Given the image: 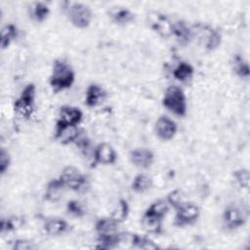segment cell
I'll return each instance as SVG.
<instances>
[{"label":"cell","mask_w":250,"mask_h":250,"mask_svg":"<svg viewBox=\"0 0 250 250\" xmlns=\"http://www.w3.org/2000/svg\"><path fill=\"white\" fill-rule=\"evenodd\" d=\"M36 87L33 83L26 84L21 92L20 97L14 103L15 112L24 119H29L35 108Z\"/></svg>","instance_id":"4"},{"label":"cell","mask_w":250,"mask_h":250,"mask_svg":"<svg viewBox=\"0 0 250 250\" xmlns=\"http://www.w3.org/2000/svg\"><path fill=\"white\" fill-rule=\"evenodd\" d=\"M247 216L245 215L243 209L234 204L228 205L222 215L223 225L229 230L237 229L243 227L246 223Z\"/></svg>","instance_id":"8"},{"label":"cell","mask_w":250,"mask_h":250,"mask_svg":"<svg viewBox=\"0 0 250 250\" xmlns=\"http://www.w3.org/2000/svg\"><path fill=\"white\" fill-rule=\"evenodd\" d=\"M193 74H194L193 66L187 62H179L178 65L173 70L174 78L181 82H187L188 80L191 79Z\"/></svg>","instance_id":"24"},{"label":"cell","mask_w":250,"mask_h":250,"mask_svg":"<svg viewBox=\"0 0 250 250\" xmlns=\"http://www.w3.org/2000/svg\"><path fill=\"white\" fill-rule=\"evenodd\" d=\"M18 37V28L13 23H8L2 27L1 30V48L2 50L7 49L11 43Z\"/></svg>","instance_id":"27"},{"label":"cell","mask_w":250,"mask_h":250,"mask_svg":"<svg viewBox=\"0 0 250 250\" xmlns=\"http://www.w3.org/2000/svg\"><path fill=\"white\" fill-rule=\"evenodd\" d=\"M11 164V156L8 152V150L5 149V147H2L0 150V174L4 175Z\"/></svg>","instance_id":"34"},{"label":"cell","mask_w":250,"mask_h":250,"mask_svg":"<svg viewBox=\"0 0 250 250\" xmlns=\"http://www.w3.org/2000/svg\"><path fill=\"white\" fill-rule=\"evenodd\" d=\"M233 178L236 182V184L243 189H248L249 188V171L245 168H240L235 171H233Z\"/></svg>","instance_id":"30"},{"label":"cell","mask_w":250,"mask_h":250,"mask_svg":"<svg viewBox=\"0 0 250 250\" xmlns=\"http://www.w3.org/2000/svg\"><path fill=\"white\" fill-rule=\"evenodd\" d=\"M50 15V8L44 2H34L30 8V17L36 22L45 21Z\"/></svg>","instance_id":"25"},{"label":"cell","mask_w":250,"mask_h":250,"mask_svg":"<svg viewBox=\"0 0 250 250\" xmlns=\"http://www.w3.org/2000/svg\"><path fill=\"white\" fill-rule=\"evenodd\" d=\"M82 130L78 126H68L56 124L55 139L62 145L75 144L81 136Z\"/></svg>","instance_id":"13"},{"label":"cell","mask_w":250,"mask_h":250,"mask_svg":"<svg viewBox=\"0 0 250 250\" xmlns=\"http://www.w3.org/2000/svg\"><path fill=\"white\" fill-rule=\"evenodd\" d=\"M69 229L68 223L59 217L48 218L43 224V229L49 235H61Z\"/></svg>","instance_id":"18"},{"label":"cell","mask_w":250,"mask_h":250,"mask_svg":"<svg viewBox=\"0 0 250 250\" xmlns=\"http://www.w3.org/2000/svg\"><path fill=\"white\" fill-rule=\"evenodd\" d=\"M172 35L177 39L179 44L184 46L188 45L194 37L192 27L188 25L187 22L182 20L173 22Z\"/></svg>","instance_id":"16"},{"label":"cell","mask_w":250,"mask_h":250,"mask_svg":"<svg viewBox=\"0 0 250 250\" xmlns=\"http://www.w3.org/2000/svg\"><path fill=\"white\" fill-rule=\"evenodd\" d=\"M129 158L134 166L141 169H147L154 162V153L149 148L137 147L130 151Z\"/></svg>","instance_id":"14"},{"label":"cell","mask_w":250,"mask_h":250,"mask_svg":"<svg viewBox=\"0 0 250 250\" xmlns=\"http://www.w3.org/2000/svg\"><path fill=\"white\" fill-rule=\"evenodd\" d=\"M64 189H66V188L63 186V184L60 178L52 179L46 185L44 198L48 201L56 202L62 197Z\"/></svg>","instance_id":"19"},{"label":"cell","mask_w":250,"mask_h":250,"mask_svg":"<svg viewBox=\"0 0 250 250\" xmlns=\"http://www.w3.org/2000/svg\"><path fill=\"white\" fill-rule=\"evenodd\" d=\"M21 226V219H19L16 216L3 218L0 223V231L1 233L13 231L18 228H20Z\"/></svg>","instance_id":"29"},{"label":"cell","mask_w":250,"mask_h":250,"mask_svg":"<svg viewBox=\"0 0 250 250\" xmlns=\"http://www.w3.org/2000/svg\"><path fill=\"white\" fill-rule=\"evenodd\" d=\"M83 118V112L77 106L73 105H62L59 110V117L56 124L68 125V126H78Z\"/></svg>","instance_id":"11"},{"label":"cell","mask_w":250,"mask_h":250,"mask_svg":"<svg viewBox=\"0 0 250 250\" xmlns=\"http://www.w3.org/2000/svg\"><path fill=\"white\" fill-rule=\"evenodd\" d=\"M148 22L150 28L162 37H169L172 35L173 22L169 18L159 12H151L148 15Z\"/></svg>","instance_id":"9"},{"label":"cell","mask_w":250,"mask_h":250,"mask_svg":"<svg viewBox=\"0 0 250 250\" xmlns=\"http://www.w3.org/2000/svg\"><path fill=\"white\" fill-rule=\"evenodd\" d=\"M128 214H129V204L127 200L120 199L118 202L117 208L114 210L111 217H113L119 223H122L123 221L126 220V218L128 217Z\"/></svg>","instance_id":"31"},{"label":"cell","mask_w":250,"mask_h":250,"mask_svg":"<svg viewBox=\"0 0 250 250\" xmlns=\"http://www.w3.org/2000/svg\"><path fill=\"white\" fill-rule=\"evenodd\" d=\"M94 162L100 165H112L117 160V153L114 147L107 143H101L96 146L93 151Z\"/></svg>","instance_id":"12"},{"label":"cell","mask_w":250,"mask_h":250,"mask_svg":"<svg viewBox=\"0 0 250 250\" xmlns=\"http://www.w3.org/2000/svg\"><path fill=\"white\" fill-rule=\"evenodd\" d=\"M36 245L34 242L26 240V239H17L14 241L13 249L15 250H31L35 249Z\"/></svg>","instance_id":"35"},{"label":"cell","mask_w":250,"mask_h":250,"mask_svg":"<svg viewBox=\"0 0 250 250\" xmlns=\"http://www.w3.org/2000/svg\"><path fill=\"white\" fill-rule=\"evenodd\" d=\"M66 189L73 191H81L88 186L87 177L76 167L65 166L59 176Z\"/></svg>","instance_id":"5"},{"label":"cell","mask_w":250,"mask_h":250,"mask_svg":"<svg viewBox=\"0 0 250 250\" xmlns=\"http://www.w3.org/2000/svg\"><path fill=\"white\" fill-rule=\"evenodd\" d=\"M174 225L177 227H185L195 223L200 215L199 207L192 202H184L176 209Z\"/></svg>","instance_id":"7"},{"label":"cell","mask_w":250,"mask_h":250,"mask_svg":"<svg viewBox=\"0 0 250 250\" xmlns=\"http://www.w3.org/2000/svg\"><path fill=\"white\" fill-rule=\"evenodd\" d=\"M105 98V90L98 83H91L85 92V104L88 107H96L103 104Z\"/></svg>","instance_id":"15"},{"label":"cell","mask_w":250,"mask_h":250,"mask_svg":"<svg viewBox=\"0 0 250 250\" xmlns=\"http://www.w3.org/2000/svg\"><path fill=\"white\" fill-rule=\"evenodd\" d=\"M109 17L117 24H127L134 21L135 15L126 7H113L109 11Z\"/></svg>","instance_id":"20"},{"label":"cell","mask_w":250,"mask_h":250,"mask_svg":"<svg viewBox=\"0 0 250 250\" xmlns=\"http://www.w3.org/2000/svg\"><path fill=\"white\" fill-rule=\"evenodd\" d=\"M162 221H163V219L144 213L141 223H142L143 229L147 233L158 234V233L162 232Z\"/></svg>","instance_id":"22"},{"label":"cell","mask_w":250,"mask_h":250,"mask_svg":"<svg viewBox=\"0 0 250 250\" xmlns=\"http://www.w3.org/2000/svg\"><path fill=\"white\" fill-rule=\"evenodd\" d=\"M193 35H197L203 46L208 51L216 50L222 43V34L216 28L207 23H196L193 27Z\"/></svg>","instance_id":"6"},{"label":"cell","mask_w":250,"mask_h":250,"mask_svg":"<svg viewBox=\"0 0 250 250\" xmlns=\"http://www.w3.org/2000/svg\"><path fill=\"white\" fill-rule=\"evenodd\" d=\"M66 211L68 214H70L74 217H78V218H81L86 214L85 208L82 205V203L79 202L78 200H74V199L69 200L66 203Z\"/></svg>","instance_id":"32"},{"label":"cell","mask_w":250,"mask_h":250,"mask_svg":"<svg viewBox=\"0 0 250 250\" xmlns=\"http://www.w3.org/2000/svg\"><path fill=\"white\" fill-rule=\"evenodd\" d=\"M162 104L177 116H185L187 113V97L182 88L176 85L169 86L162 99Z\"/></svg>","instance_id":"3"},{"label":"cell","mask_w":250,"mask_h":250,"mask_svg":"<svg viewBox=\"0 0 250 250\" xmlns=\"http://www.w3.org/2000/svg\"><path fill=\"white\" fill-rule=\"evenodd\" d=\"M166 200L168 204L172 206L174 209H176L178 206H180L182 203L185 202L184 194L180 189H174L170 191L166 197Z\"/></svg>","instance_id":"33"},{"label":"cell","mask_w":250,"mask_h":250,"mask_svg":"<svg viewBox=\"0 0 250 250\" xmlns=\"http://www.w3.org/2000/svg\"><path fill=\"white\" fill-rule=\"evenodd\" d=\"M62 11L70 23L79 29L87 28L93 20L91 8L81 2L64 1L62 4Z\"/></svg>","instance_id":"2"},{"label":"cell","mask_w":250,"mask_h":250,"mask_svg":"<svg viewBox=\"0 0 250 250\" xmlns=\"http://www.w3.org/2000/svg\"><path fill=\"white\" fill-rule=\"evenodd\" d=\"M155 134L162 141L172 140L178 131L177 123L167 115H160L155 122Z\"/></svg>","instance_id":"10"},{"label":"cell","mask_w":250,"mask_h":250,"mask_svg":"<svg viewBox=\"0 0 250 250\" xmlns=\"http://www.w3.org/2000/svg\"><path fill=\"white\" fill-rule=\"evenodd\" d=\"M128 240H129V242H131L132 246L135 248L146 249V250L158 248V246L150 238H148L147 236H145V235L132 233V234H129Z\"/></svg>","instance_id":"28"},{"label":"cell","mask_w":250,"mask_h":250,"mask_svg":"<svg viewBox=\"0 0 250 250\" xmlns=\"http://www.w3.org/2000/svg\"><path fill=\"white\" fill-rule=\"evenodd\" d=\"M75 80L73 67L64 60H56L53 63L49 84L54 93L69 89Z\"/></svg>","instance_id":"1"},{"label":"cell","mask_w":250,"mask_h":250,"mask_svg":"<svg viewBox=\"0 0 250 250\" xmlns=\"http://www.w3.org/2000/svg\"><path fill=\"white\" fill-rule=\"evenodd\" d=\"M232 70L235 75L241 79H247L250 75V67L248 62L240 55L234 54L231 60Z\"/></svg>","instance_id":"21"},{"label":"cell","mask_w":250,"mask_h":250,"mask_svg":"<svg viewBox=\"0 0 250 250\" xmlns=\"http://www.w3.org/2000/svg\"><path fill=\"white\" fill-rule=\"evenodd\" d=\"M152 184L153 183L150 176L145 173H140L134 177L131 184V188L136 193H144L151 188Z\"/></svg>","instance_id":"23"},{"label":"cell","mask_w":250,"mask_h":250,"mask_svg":"<svg viewBox=\"0 0 250 250\" xmlns=\"http://www.w3.org/2000/svg\"><path fill=\"white\" fill-rule=\"evenodd\" d=\"M169 207L170 205L168 204L166 199H157L146 209L145 213L160 219H164V217L169 211Z\"/></svg>","instance_id":"26"},{"label":"cell","mask_w":250,"mask_h":250,"mask_svg":"<svg viewBox=\"0 0 250 250\" xmlns=\"http://www.w3.org/2000/svg\"><path fill=\"white\" fill-rule=\"evenodd\" d=\"M120 223L113 217H103L96 221L95 230L98 235H107L119 231Z\"/></svg>","instance_id":"17"}]
</instances>
